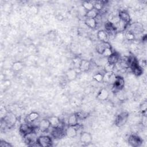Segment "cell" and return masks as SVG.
I'll list each match as a JSON object with an SVG mask.
<instances>
[{
    "mask_svg": "<svg viewBox=\"0 0 147 147\" xmlns=\"http://www.w3.org/2000/svg\"><path fill=\"white\" fill-rule=\"evenodd\" d=\"M92 2L94 4V9H95L98 11L101 10L105 5L103 1H94Z\"/></svg>",
    "mask_w": 147,
    "mask_h": 147,
    "instance_id": "obj_28",
    "label": "cell"
},
{
    "mask_svg": "<svg viewBox=\"0 0 147 147\" xmlns=\"http://www.w3.org/2000/svg\"><path fill=\"white\" fill-rule=\"evenodd\" d=\"M91 63L90 61L85 59H81L78 69L80 72H87L91 68Z\"/></svg>",
    "mask_w": 147,
    "mask_h": 147,
    "instance_id": "obj_12",
    "label": "cell"
},
{
    "mask_svg": "<svg viewBox=\"0 0 147 147\" xmlns=\"http://www.w3.org/2000/svg\"><path fill=\"white\" fill-rule=\"evenodd\" d=\"M140 110L142 114H144V116H146V109H147V102L146 100L144 101L140 105Z\"/></svg>",
    "mask_w": 147,
    "mask_h": 147,
    "instance_id": "obj_33",
    "label": "cell"
},
{
    "mask_svg": "<svg viewBox=\"0 0 147 147\" xmlns=\"http://www.w3.org/2000/svg\"><path fill=\"white\" fill-rule=\"evenodd\" d=\"M2 121L6 126L11 127L16 124L17 121V118L16 115L12 113H7L4 116Z\"/></svg>",
    "mask_w": 147,
    "mask_h": 147,
    "instance_id": "obj_2",
    "label": "cell"
},
{
    "mask_svg": "<svg viewBox=\"0 0 147 147\" xmlns=\"http://www.w3.org/2000/svg\"><path fill=\"white\" fill-rule=\"evenodd\" d=\"M0 146L1 147H11L12 145L10 143L8 142L5 140H1Z\"/></svg>",
    "mask_w": 147,
    "mask_h": 147,
    "instance_id": "obj_36",
    "label": "cell"
},
{
    "mask_svg": "<svg viewBox=\"0 0 147 147\" xmlns=\"http://www.w3.org/2000/svg\"><path fill=\"white\" fill-rule=\"evenodd\" d=\"M97 38L100 42H108L109 35L105 30H99L97 32Z\"/></svg>",
    "mask_w": 147,
    "mask_h": 147,
    "instance_id": "obj_16",
    "label": "cell"
},
{
    "mask_svg": "<svg viewBox=\"0 0 147 147\" xmlns=\"http://www.w3.org/2000/svg\"><path fill=\"white\" fill-rule=\"evenodd\" d=\"M24 68V63L21 61H17L14 62L11 65V70L14 72L21 71Z\"/></svg>",
    "mask_w": 147,
    "mask_h": 147,
    "instance_id": "obj_23",
    "label": "cell"
},
{
    "mask_svg": "<svg viewBox=\"0 0 147 147\" xmlns=\"http://www.w3.org/2000/svg\"><path fill=\"white\" fill-rule=\"evenodd\" d=\"M124 37L128 41H133L135 38V35L130 30H127L124 33Z\"/></svg>",
    "mask_w": 147,
    "mask_h": 147,
    "instance_id": "obj_30",
    "label": "cell"
},
{
    "mask_svg": "<svg viewBox=\"0 0 147 147\" xmlns=\"http://www.w3.org/2000/svg\"><path fill=\"white\" fill-rule=\"evenodd\" d=\"M77 117L78 118V120H83L85 119L88 117V113L84 112V111H79L78 113H76Z\"/></svg>",
    "mask_w": 147,
    "mask_h": 147,
    "instance_id": "obj_31",
    "label": "cell"
},
{
    "mask_svg": "<svg viewBox=\"0 0 147 147\" xmlns=\"http://www.w3.org/2000/svg\"><path fill=\"white\" fill-rule=\"evenodd\" d=\"M53 129L51 131V135L54 138L60 139L63 138L65 135V130L62 129L61 127H52Z\"/></svg>",
    "mask_w": 147,
    "mask_h": 147,
    "instance_id": "obj_9",
    "label": "cell"
},
{
    "mask_svg": "<svg viewBox=\"0 0 147 147\" xmlns=\"http://www.w3.org/2000/svg\"><path fill=\"white\" fill-rule=\"evenodd\" d=\"M124 86H125L124 79L120 76H117L114 82V83L113 84V87L116 90L119 91V90H123Z\"/></svg>",
    "mask_w": 147,
    "mask_h": 147,
    "instance_id": "obj_11",
    "label": "cell"
},
{
    "mask_svg": "<svg viewBox=\"0 0 147 147\" xmlns=\"http://www.w3.org/2000/svg\"><path fill=\"white\" fill-rule=\"evenodd\" d=\"M40 117V114L36 111H33L29 113L26 117V122L29 124L34 122L35 121L38 119Z\"/></svg>",
    "mask_w": 147,
    "mask_h": 147,
    "instance_id": "obj_18",
    "label": "cell"
},
{
    "mask_svg": "<svg viewBox=\"0 0 147 147\" xmlns=\"http://www.w3.org/2000/svg\"><path fill=\"white\" fill-rule=\"evenodd\" d=\"M34 129H35L28 123H22L19 127V131L24 137H26V136L34 133Z\"/></svg>",
    "mask_w": 147,
    "mask_h": 147,
    "instance_id": "obj_4",
    "label": "cell"
},
{
    "mask_svg": "<svg viewBox=\"0 0 147 147\" xmlns=\"http://www.w3.org/2000/svg\"><path fill=\"white\" fill-rule=\"evenodd\" d=\"M129 27H130V30H130L133 33H134V35L135 34H138V33H142L144 30L143 25L138 22L131 24L130 25H129Z\"/></svg>",
    "mask_w": 147,
    "mask_h": 147,
    "instance_id": "obj_6",
    "label": "cell"
},
{
    "mask_svg": "<svg viewBox=\"0 0 147 147\" xmlns=\"http://www.w3.org/2000/svg\"><path fill=\"white\" fill-rule=\"evenodd\" d=\"M113 52L111 47H109V48H107L106 49H105L101 55H103L104 57H108L113 53Z\"/></svg>",
    "mask_w": 147,
    "mask_h": 147,
    "instance_id": "obj_34",
    "label": "cell"
},
{
    "mask_svg": "<svg viewBox=\"0 0 147 147\" xmlns=\"http://www.w3.org/2000/svg\"><path fill=\"white\" fill-rule=\"evenodd\" d=\"M99 14V11L93 9L90 11H87L86 13L85 16L86 18H96Z\"/></svg>",
    "mask_w": 147,
    "mask_h": 147,
    "instance_id": "obj_26",
    "label": "cell"
},
{
    "mask_svg": "<svg viewBox=\"0 0 147 147\" xmlns=\"http://www.w3.org/2000/svg\"><path fill=\"white\" fill-rule=\"evenodd\" d=\"M119 57H120L119 55L117 52H113V53L110 56L107 57V63L116 65L119 61Z\"/></svg>",
    "mask_w": 147,
    "mask_h": 147,
    "instance_id": "obj_20",
    "label": "cell"
},
{
    "mask_svg": "<svg viewBox=\"0 0 147 147\" xmlns=\"http://www.w3.org/2000/svg\"><path fill=\"white\" fill-rule=\"evenodd\" d=\"M78 129L76 126H68V127L65 130V134L68 137L74 138L77 136Z\"/></svg>",
    "mask_w": 147,
    "mask_h": 147,
    "instance_id": "obj_15",
    "label": "cell"
},
{
    "mask_svg": "<svg viewBox=\"0 0 147 147\" xmlns=\"http://www.w3.org/2000/svg\"><path fill=\"white\" fill-rule=\"evenodd\" d=\"M109 47H111L110 44L109 42H100L99 44H98L96 45V51L99 54L102 55L104 50L107 48H109Z\"/></svg>",
    "mask_w": 147,
    "mask_h": 147,
    "instance_id": "obj_19",
    "label": "cell"
},
{
    "mask_svg": "<svg viewBox=\"0 0 147 147\" xmlns=\"http://www.w3.org/2000/svg\"><path fill=\"white\" fill-rule=\"evenodd\" d=\"M82 6L86 10V11H90L94 9V4L92 1H83L82 2Z\"/></svg>",
    "mask_w": 147,
    "mask_h": 147,
    "instance_id": "obj_27",
    "label": "cell"
},
{
    "mask_svg": "<svg viewBox=\"0 0 147 147\" xmlns=\"http://www.w3.org/2000/svg\"><path fill=\"white\" fill-rule=\"evenodd\" d=\"M118 17L120 21L125 23V24L129 25L130 22L131 18L129 13L125 10H121L119 12Z\"/></svg>",
    "mask_w": 147,
    "mask_h": 147,
    "instance_id": "obj_10",
    "label": "cell"
},
{
    "mask_svg": "<svg viewBox=\"0 0 147 147\" xmlns=\"http://www.w3.org/2000/svg\"><path fill=\"white\" fill-rule=\"evenodd\" d=\"M105 27L106 31L107 32L109 36L110 35V34H113L114 33L115 34L117 33L116 26L113 24V23H112L110 21L106 22V23L105 25Z\"/></svg>",
    "mask_w": 147,
    "mask_h": 147,
    "instance_id": "obj_21",
    "label": "cell"
},
{
    "mask_svg": "<svg viewBox=\"0 0 147 147\" xmlns=\"http://www.w3.org/2000/svg\"><path fill=\"white\" fill-rule=\"evenodd\" d=\"M132 70L133 73L136 75V76H140L142 75V74L143 73V69L142 68L140 65V64H137L135 66H134L133 67H132L131 68H130Z\"/></svg>",
    "mask_w": 147,
    "mask_h": 147,
    "instance_id": "obj_25",
    "label": "cell"
},
{
    "mask_svg": "<svg viewBox=\"0 0 147 147\" xmlns=\"http://www.w3.org/2000/svg\"><path fill=\"white\" fill-rule=\"evenodd\" d=\"M78 71L75 68H70L65 72V77L67 79L71 82L75 80L78 76Z\"/></svg>",
    "mask_w": 147,
    "mask_h": 147,
    "instance_id": "obj_13",
    "label": "cell"
},
{
    "mask_svg": "<svg viewBox=\"0 0 147 147\" xmlns=\"http://www.w3.org/2000/svg\"><path fill=\"white\" fill-rule=\"evenodd\" d=\"M79 139L82 143L84 144H88L92 142V137L90 133L87 131H83L80 134Z\"/></svg>",
    "mask_w": 147,
    "mask_h": 147,
    "instance_id": "obj_8",
    "label": "cell"
},
{
    "mask_svg": "<svg viewBox=\"0 0 147 147\" xmlns=\"http://www.w3.org/2000/svg\"><path fill=\"white\" fill-rule=\"evenodd\" d=\"M103 78V74L101 72H97L93 76L94 80L98 83L102 82Z\"/></svg>",
    "mask_w": 147,
    "mask_h": 147,
    "instance_id": "obj_32",
    "label": "cell"
},
{
    "mask_svg": "<svg viewBox=\"0 0 147 147\" xmlns=\"http://www.w3.org/2000/svg\"><path fill=\"white\" fill-rule=\"evenodd\" d=\"M48 119L50 122L52 127H61V122L59 117L56 116H51L49 117Z\"/></svg>",
    "mask_w": 147,
    "mask_h": 147,
    "instance_id": "obj_17",
    "label": "cell"
},
{
    "mask_svg": "<svg viewBox=\"0 0 147 147\" xmlns=\"http://www.w3.org/2000/svg\"><path fill=\"white\" fill-rule=\"evenodd\" d=\"M51 127L50 122L48 118H43L38 123V128L41 132H45L49 130V129Z\"/></svg>",
    "mask_w": 147,
    "mask_h": 147,
    "instance_id": "obj_7",
    "label": "cell"
},
{
    "mask_svg": "<svg viewBox=\"0 0 147 147\" xmlns=\"http://www.w3.org/2000/svg\"><path fill=\"white\" fill-rule=\"evenodd\" d=\"M84 23L88 28L92 29H95L97 26V21L96 20V18H86L84 20Z\"/></svg>",
    "mask_w": 147,
    "mask_h": 147,
    "instance_id": "obj_24",
    "label": "cell"
},
{
    "mask_svg": "<svg viewBox=\"0 0 147 147\" xmlns=\"http://www.w3.org/2000/svg\"><path fill=\"white\" fill-rule=\"evenodd\" d=\"M36 144L39 146L48 147L52 145L53 141L51 137L49 136H40L36 139Z\"/></svg>",
    "mask_w": 147,
    "mask_h": 147,
    "instance_id": "obj_1",
    "label": "cell"
},
{
    "mask_svg": "<svg viewBox=\"0 0 147 147\" xmlns=\"http://www.w3.org/2000/svg\"><path fill=\"white\" fill-rule=\"evenodd\" d=\"M115 68V65L107 63L104 67L105 72H113Z\"/></svg>",
    "mask_w": 147,
    "mask_h": 147,
    "instance_id": "obj_29",
    "label": "cell"
},
{
    "mask_svg": "<svg viewBox=\"0 0 147 147\" xmlns=\"http://www.w3.org/2000/svg\"><path fill=\"white\" fill-rule=\"evenodd\" d=\"M113 72H105V74H103V81L102 82H106V83H108L109 82L110 80V78L111 76V75Z\"/></svg>",
    "mask_w": 147,
    "mask_h": 147,
    "instance_id": "obj_35",
    "label": "cell"
},
{
    "mask_svg": "<svg viewBox=\"0 0 147 147\" xmlns=\"http://www.w3.org/2000/svg\"><path fill=\"white\" fill-rule=\"evenodd\" d=\"M68 126H75L78 125V118L76 113H73L69 115L67 120Z\"/></svg>",
    "mask_w": 147,
    "mask_h": 147,
    "instance_id": "obj_22",
    "label": "cell"
},
{
    "mask_svg": "<svg viewBox=\"0 0 147 147\" xmlns=\"http://www.w3.org/2000/svg\"><path fill=\"white\" fill-rule=\"evenodd\" d=\"M129 118V113L126 111L121 112L120 114H119L115 120V124L118 127H121L125 125V123L127 122V119Z\"/></svg>",
    "mask_w": 147,
    "mask_h": 147,
    "instance_id": "obj_3",
    "label": "cell"
},
{
    "mask_svg": "<svg viewBox=\"0 0 147 147\" xmlns=\"http://www.w3.org/2000/svg\"><path fill=\"white\" fill-rule=\"evenodd\" d=\"M128 143L131 146L138 147L141 145L142 140L139 136L135 134H131L128 138Z\"/></svg>",
    "mask_w": 147,
    "mask_h": 147,
    "instance_id": "obj_5",
    "label": "cell"
},
{
    "mask_svg": "<svg viewBox=\"0 0 147 147\" xmlns=\"http://www.w3.org/2000/svg\"><path fill=\"white\" fill-rule=\"evenodd\" d=\"M109 92L105 88H101L99 91V92L96 95L97 99L101 101L106 100L109 98Z\"/></svg>",
    "mask_w": 147,
    "mask_h": 147,
    "instance_id": "obj_14",
    "label": "cell"
}]
</instances>
